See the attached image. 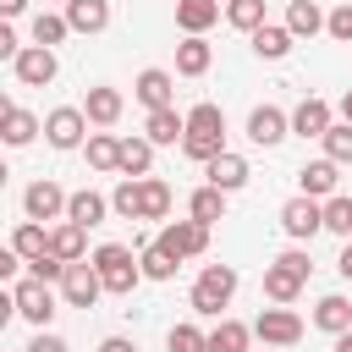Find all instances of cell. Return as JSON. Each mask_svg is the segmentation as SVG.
<instances>
[{
    "label": "cell",
    "mask_w": 352,
    "mask_h": 352,
    "mask_svg": "<svg viewBox=\"0 0 352 352\" xmlns=\"http://www.w3.org/2000/svg\"><path fill=\"white\" fill-rule=\"evenodd\" d=\"M182 154L187 160H198V165H209L214 154H226V116H220V104H192L187 116H182Z\"/></svg>",
    "instance_id": "1"
},
{
    "label": "cell",
    "mask_w": 352,
    "mask_h": 352,
    "mask_svg": "<svg viewBox=\"0 0 352 352\" xmlns=\"http://www.w3.org/2000/svg\"><path fill=\"white\" fill-rule=\"evenodd\" d=\"M94 275H99V286L104 292H116V297H132V286L143 280V270H138V258H132V248H121V242H104V248H94Z\"/></svg>",
    "instance_id": "2"
},
{
    "label": "cell",
    "mask_w": 352,
    "mask_h": 352,
    "mask_svg": "<svg viewBox=\"0 0 352 352\" xmlns=\"http://www.w3.org/2000/svg\"><path fill=\"white\" fill-rule=\"evenodd\" d=\"M231 297H236V270L231 264H204V275L192 280V314L214 319Z\"/></svg>",
    "instance_id": "3"
},
{
    "label": "cell",
    "mask_w": 352,
    "mask_h": 352,
    "mask_svg": "<svg viewBox=\"0 0 352 352\" xmlns=\"http://www.w3.org/2000/svg\"><path fill=\"white\" fill-rule=\"evenodd\" d=\"M154 248H165L176 264H182V258H198V253L209 248V226H198V220H170Z\"/></svg>",
    "instance_id": "4"
},
{
    "label": "cell",
    "mask_w": 352,
    "mask_h": 352,
    "mask_svg": "<svg viewBox=\"0 0 352 352\" xmlns=\"http://www.w3.org/2000/svg\"><path fill=\"white\" fill-rule=\"evenodd\" d=\"M99 292H104V286H99V275H94L88 258H77V264L60 270V297H66V308H94Z\"/></svg>",
    "instance_id": "5"
},
{
    "label": "cell",
    "mask_w": 352,
    "mask_h": 352,
    "mask_svg": "<svg viewBox=\"0 0 352 352\" xmlns=\"http://www.w3.org/2000/svg\"><path fill=\"white\" fill-rule=\"evenodd\" d=\"M11 302H16V314H22L28 324H38V330L55 319V292H50L44 280H33V275H28V280L11 292Z\"/></svg>",
    "instance_id": "6"
},
{
    "label": "cell",
    "mask_w": 352,
    "mask_h": 352,
    "mask_svg": "<svg viewBox=\"0 0 352 352\" xmlns=\"http://www.w3.org/2000/svg\"><path fill=\"white\" fill-rule=\"evenodd\" d=\"M253 336H258L264 346H292V341H302V319H297L292 308H264V314L253 319Z\"/></svg>",
    "instance_id": "7"
},
{
    "label": "cell",
    "mask_w": 352,
    "mask_h": 352,
    "mask_svg": "<svg viewBox=\"0 0 352 352\" xmlns=\"http://www.w3.org/2000/svg\"><path fill=\"white\" fill-rule=\"evenodd\" d=\"M11 66H16V82H28V88H50V82H55V50L22 44Z\"/></svg>",
    "instance_id": "8"
},
{
    "label": "cell",
    "mask_w": 352,
    "mask_h": 352,
    "mask_svg": "<svg viewBox=\"0 0 352 352\" xmlns=\"http://www.w3.org/2000/svg\"><path fill=\"white\" fill-rule=\"evenodd\" d=\"M82 110L77 104H60V110H50L44 116V138H50V148H77L82 143Z\"/></svg>",
    "instance_id": "9"
},
{
    "label": "cell",
    "mask_w": 352,
    "mask_h": 352,
    "mask_svg": "<svg viewBox=\"0 0 352 352\" xmlns=\"http://www.w3.org/2000/svg\"><path fill=\"white\" fill-rule=\"evenodd\" d=\"M132 94H138L148 110H170V99H176V77H170L165 66H148V72H138Z\"/></svg>",
    "instance_id": "10"
},
{
    "label": "cell",
    "mask_w": 352,
    "mask_h": 352,
    "mask_svg": "<svg viewBox=\"0 0 352 352\" xmlns=\"http://www.w3.org/2000/svg\"><path fill=\"white\" fill-rule=\"evenodd\" d=\"M22 214L44 226V220H55V214H66V192H60L55 182H33V187L22 192Z\"/></svg>",
    "instance_id": "11"
},
{
    "label": "cell",
    "mask_w": 352,
    "mask_h": 352,
    "mask_svg": "<svg viewBox=\"0 0 352 352\" xmlns=\"http://www.w3.org/2000/svg\"><path fill=\"white\" fill-rule=\"evenodd\" d=\"M121 104H126L121 88H104V82H99V88H88V99H82V121H94V126H116V121H121Z\"/></svg>",
    "instance_id": "12"
},
{
    "label": "cell",
    "mask_w": 352,
    "mask_h": 352,
    "mask_svg": "<svg viewBox=\"0 0 352 352\" xmlns=\"http://www.w3.org/2000/svg\"><path fill=\"white\" fill-rule=\"evenodd\" d=\"M286 132H297V138H324V132H330V104H324V99H302V104L286 116Z\"/></svg>",
    "instance_id": "13"
},
{
    "label": "cell",
    "mask_w": 352,
    "mask_h": 352,
    "mask_svg": "<svg viewBox=\"0 0 352 352\" xmlns=\"http://www.w3.org/2000/svg\"><path fill=\"white\" fill-rule=\"evenodd\" d=\"M66 28L72 33H104L110 28V0H66Z\"/></svg>",
    "instance_id": "14"
},
{
    "label": "cell",
    "mask_w": 352,
    "mask_h": 352,
    "mask_svg": "<svg viewBox=\"0 0 352 352\" xmlns=\"http://www.w3.org/2000/svg\"><path fill=\"white\" fill-rule=\"evenodd\" d=\"M248 176H253V170H248V160H242V154H231V148L209 160V187H214V192H236Z\"/></svg>",
    "instance_id": "15"
},
{
    "label": "cell",
    "mask_w": 352,
    "mask_h": 352,
    "mask_svg": "<svg viewBox=\"0 0 352 352\" xmlns=\"http://www.w3.org/2000/svg\"><path fill=\"white\" fill-rule=\"evenodd\" d=\"M104 214H110V198H104V192H94V187H82V192H72V198H66V220H72V226H82V231H88V226H99Z\"/></svg>",
    "instance_id": "16"
},
{
    "label": "cell",
    "mask_w": 352,
    "mask_h": 352,
    "mask_svg": "<svg viewBox=\"0 0 352 352\" xmlns=\"http://www.w3.org/2000/svg\"><path fill=\"white\" fill-rule=\"evenodd\" d=\"M280 226H286V236L308 242V236L319 231V198H292V204L280 209Z\"/></svg>",
    "instance_id": "17"
},
{
    "label": "cell",
    "mask_w": 352,
    "mask_h": 352,
    "mask_svg": "<svg viewBox=\"0 0 352 352\" xmlns=\"http://www.w3.org/2000/svg\"><path fill=\"white\" fill-rule=\"evenodd\" d=\"M248 138H253L258 148H275V143L286 138V116H280L275 104H258V110L248 116Z\"/></svg>",
    "instance_id": "18"
},
{
    "label": "cell",
    "mask_w": 352,
    "mask_h": 352,
    "mask_svg": "<svg viewBox=\"0 0 352 352\" xmlns=\"http://www.w3.org/2000/svg\"><path fill=\"white\" fill-rule=\"evenodd\" d=\"M209 60H214V50L204 44V33H187V38L176 44V72H182V77H204Z\"/></svg>",
    "instance_id": "19"
},
{
    "label": "cell",
    "mask_w": 352,
    "mask_h": 352,
    "mask_svg": "<svg viewBox=\"0 0 352 352\" xmlns=\"http://www.w3.org/2000/svg\"><path fill=\"white\" fill-rule=\"evenodd\" d=\"M297 292H302V275L275 258V264L264 270V297H270V302H297Z\"/></svg>",
    "instance_id": "20"
},
{
    "label": "cell",
    "mask_w": 352,
    "mask_h": 352,
    "mask_svg": "<svg viewBox=\"0 0 352 352\" xmlns=\"http://www.w3.org/2000/svg\"><path fill=\"white\" fill-rule=\"evenodd\" d=\"M314 324H319V330H330V336H346V330H352V302H346L341 292L319 297V308H314Z\"/></svg>",
    "instance_id": "21"
},
{
    "label": "cell",
    "mask_w": 352,
    "mask_h": 352,
    "mask_svg": "<svg viewBox=\"0 0 352 352\" xmlns=\"http://www.w3.org/2000/svg\"><path fill=\"white\" fill-rule=\"evenodd\" d=\"M220 22V0H176V28L182 33H204Z\"/></svg>",
    "instance_id": "22"
},
{
    "label": "cell",
    "mask_w": 352,
    "mask_h": 352,
    "mask_svg": "<svg viewBox=\"0 0 352 352\" xmlns=\"http://www.w3.org/2000/svg\"><path fill=\"white\" fill-rule=\"evenodd\" d=\"M148 165H154V143H148V138H121V148H116V170H126V176H148Z\"/></svg>",
    "instance_id": "23"
},
{
    "label": "cell",
    "mask_w": 352,
    "mask_h": 352,
    "mask_svg": "<svg viewBox=\"0 0 352 352\" xmlns=\"http://www.w3.org/2000/svg\"><path fill=\"white\" fill-rule=\"evenodd\" d=\"M11 253H16L22 264L44 258V253H50V231H44L38 220H22V226H16V236H11Z\"/></svg>",
    "instance_id": "24"
},
{
    "label": "cell",
    "mask_w": 352,
    "mask_h": 352,
    "mask_svg": "<svg viewBox=\"0 0 352 352\" xmlns=\"http://www.w3.org/2000/svg\"><path fill=\"white\" fill-rule=\"evenodd\" d=\"M82 248H88V231H82V226H72V220H66V226H55V231H50V258L77 264V258H82Z\"/></svg>",
    "instance_id": "25"
},
{
    "label": "cell",
    "mask_w": 352,
    "mask_h": 352,
    "mask_svg": "<svg viewBox=\"0 0 352 352\" xmlns=\"http://www.w3.org/2000/svg\"><path fill=\"white\" fill-rule=\"evenodd\" d=\"M319 231H336V236L352 242V198H346V192H330V198L319 204Z\"/></svg>",
    "instance_id": "26"
},
{
    "label": "cell",
    "mask_w": 352,
    "mask_h": 352,
    "mask_svg": "<svg viewBox=\"0 0 352 352\" xmlns=\"http://www.w3.org/2000/svg\"><path fill=\"white\" fill-rule=\"evenodd\" d=\"M248 341H253V330H248V324L220 319V324L204 336V352H248Z\"/></svg>",
    "instance_id": "27"
},
{
    "label": "cell",
    "mask_w": 352,
    "mask_h": 352,
    "mask_svg": "<svg viewBox=\"0 0 352 352\" xmlns=\"http://www.w3.org/2000/svg\"><path fill=\"white\" fill-rule=\"evenodd\" d=\"M297 182H302V198H330L341 176H336V165H330V160H314V165H302V170H297Z\"/></svg>",
    "instance_id": "28"
},
{
    "label": "cell",
    "mask_w": 352,
    "mask_h": 352,
    "mask_svg": "<svg viewBox=\"0 0 352 352\" xmlns=\"http://www.w3.org/2000/svg\"><path fill=\"white\" fill-rule=\"evenodd\" d=\"M324 28V11L314 6V0H292V11H286V33L292 38H314Z\"/></svg>",
    "instance_id": "29"
},
{
    "label": "cell",
    "mask_w": 352,
    "mask_h": 352,
    "mask_svg": "<svg viewBox=\"0 0 352 352\" xmlns=\"http://www.w3.org/2000/svg\"><path fill=\"white\" fill-rule=\"evenodd\" d=\"M33 138H38V116H33V110H11L6 126H0V143H6V148H28Z\"/></svg>",
    "instance_id": "30"
},
{
    "label": "cell",
    "mask_w": 352,
    "mask_h": 352,
    "mask_svg": "<svg viewBox=\"0 0 352 352\" xmlns=\"http://www.w3.org/2000/svg\"><path fill=\"white\" fill-rule=\"evenodd\" d=\"M138 187H143V214L138 220H165L170 214V187L160 176H138Z\"/></svg>",
    "instance_id": "31"
},
{
    "label": "cell",
    "mask_w": 352,
    "mask_h": 352,
    "mask_svg": "<svg viewBox=\"0 0 352 352\" xmlns=\"http://www.w3.org/2000/svg\"><path fill=\"white\" fill-rule=\"evenodd\" d=\"M187 214H192L198 226H214V220H226V192H214V187H198V192L187 198Z\"/></svg>",
    "instance_id": "32"
},
{
    "label": "cell",
    "mask_w": 352,
    "mask_h": 352,
    "mask_svg": "<svg viewBox=\"0 0 352 352\" xmlns=\"http://www.w3.org/2000/svg\"><path fill=\"white\" fill-rule=\"evenodd\" d=\"M253 50H258L264 60H280V55H292V33L264 22V28H253Z\"/></svg>",
    "instance_id": "33"
},
{
    "label": "cell",
    "mask_w": 352,
    "mask_h": 352,
    "mask_svg": "<svg viewBox=\"0 0 352 352\" xmlns=\"http://www.w3.org/2000/svg\"><path fill=\"white\" fill-rule=\"evenodd\" d=\"M148 143H182V116H176V104L170 110H148Z\"/></svg>",
    "instance_id": "34"
},
{
    "label": "cell",
    "mask_w": 352,
    "mask_h": 352,
    "mask_svg": "<svg viewBox=\"0 0 352 352\" xmlns=\"http://www.w3.org/2000/svg\"><path fill=\"white\" fill-rule=\"evenodd\" d=\"M66 33H72L66 16H55V11H38V16H33V44H38V50H55Z\"/></svg>",
    "instance_id": "35"
},
{
    "label": "cell",
    "mask_w": 352,
    "mask_h": 352,
    "mask_svg": "<svg viewBox=\"0 0 352 352\" xmlns=\"http://www.w3.org/2000/svg\"><path fill=\"white\" fill-rule=\"evenodd\" d=\"M110 209H116L121 220H138V214H143V187H138V176H126V182L110 192Z\"/></svg>",
    "instance_id": "36"
},
{
    "label": "cell",
    "mask_w": 352,
    "mask_h": 352,
    "mask_svg": "<svg viewBox=\"0 0 352 352\" xmlns=\"http://www.w3.org/2000/svg\"><path fill=\"white\" fill-rule=\"evenodd\" d=\"M226 22L242 28V33L264 28V0H226Z\"/></svg>",
    "instance_id": "37"
},
{
    "label": "cell",
    "mask_w": 352,
    "mask_h": 352,
    "mask_svg": "<svg viewBox=\"0 0 352 352\" xmlns=\"http://www.w3.org/2000/svg\"><path fill=\"white\" fill-rule=\"evenodd\" d=\"M138 270H143L148 280H170V275H176V258H170L165 248H154V242H148V248L138 253Z\"/></svg>",
    "instance_id": "38"
},
{
    "label": "cell",
    "mask_w": 352,
    "mask_h": 352,
    "mask_svg": "<svg viewBox=\"0 0 352 352\" xmlns=\"http://www.w3.org/2000/svg\"><path fill=\"white\" fill-rule=\"evenodd\" d=\"M116 148H121V138L94 132V138H88V165H94V170H116Z\"/></svg>",
    "instance_id": "39"
},
{
    "label": "cell",
    "mask_w": 352,
    "mask_h": 352,
    "mask_svg": "<svg viewBox=\"0 0 352 352\" xmlns=\"http://www.w3.org/2000/svg\"><path fill=\"white\" fill-rule=\"evenodd\" d=\"M324 160H330V165H352V126H336V121H330V132H324Z\"/></svg>",
    "instance_id": "40"
},
{
    "label": "cell",
    "mask_w": 352,
    "mask_h": 352,
    "mask_svg": "<svg viewBox=\"0 0 352 352\" xmlns=\"http://www.w3.org/2000/svg\"><path fill=\"white\" fill-rule=\"evenodd\" d=\"M165 346H170V352H204V330H198V324H170Z\"/></svg>",
    "instance_id": "41"
},
{
    "label": "cell",
    "mask_w": 352,
    "mask_h": 352,
    "mask_svg": "<svg viewBox=\"0 0 352 352\" xmlns=\"http://www.w3.org/2000/svg\"><path fill=\"white\" fill-rule=\"evenodd\" d=\"M324 33H330V38H341V44H352V0H346V6H336V11L324 16Z\"/></svg>",
    "instance_id": "42"
},
{
    "label": "cell",
    "mask_w": 352,
    "mask_h": 352,
    "mask_svg": "<svg viewBox=\"0 0 352 352\" xmlns=\"http://www.w3.org/2000/svg\"><path fill=\"white\" fill-rule=\"evenodd\" d=\"M28 270H33V280H44V286H50V280H60V270H66V264H60V258H50V253H44V258H33V264H28Z\"/></svg>",
    "instance_id": "43"
},
{
    "label": "cell",
    "mask_w": 352,
    "mask_h": 352,
    "mask_svg": "<svg viewBox=\"0 0 352 352\" xmlns=\"http://www.w3.org/2000/svg\"><path fill=\"white\" fill-rule=\"evenodd\" d=\"M28 352H66V341H60L55 330H38V336L28 341Z\"/></svg>",
    "instance_id": "44"
},
{
    "label": "cell",
    "mask_w": 352,
    "mask_h": 352,
    "mask_svg": "<svg viewBox=\"0 0 352 352\" xmlns=\"http://www.w3.org/2000/svg\"><path fill=\"white\" fill-rule=\"evenodd\" d=\"M280 264H292V270H297V275H302V280H308V270H314V264H308V253H302V248H286V253H280Z\"/></svg>",
    "instance_id": "45"
},
{
    "label": "cell",
    "mask_w": 352,
    "mask_h": 352,
    "mask_svg": "<svg viewBox=\"0 0 352 352\" xmlns=\"http://www.w3.org/2000/svg\"><path fill=\"white\" fill-rule=\"evenodd\" d=\"M16 33H11V22H0V60H16Z\"/></svg>",
    "instance_id": "46"
},
{
    "label": "cell",
    "mask_w": 352,
    "mask_h": 352,
    "mask_svg": "<svg viewBox=\"0 0 352 352\" xmlns=\"http://www.w3.org/2000/svg\"><path fill=\"white\" fill-rule=\"evenodd\" d=\"M99 352H138V346H132L126 336H104V341H99Z\"/></svg>",
    "instance_id": "47"
},
{
    "label": "cell",
    "mask_w": 352,
    "mask_h": 352,
    "mask_svg": "<svg viewBox=\"0 0 352 352\" xmlns=\"http://www.w3.org/2000/svg\"><path fill=\"white\" fill-rule=\"evenodd\" d=\"M16 264H22V258H16V253H11V248H0V286H6V280H11V270H16Z\"/></svg>",
    "instance_id": "48"
},
{
    "label": "cell",
    "mask_w": 352,
    "mask_h": 352,
    "mask_svg": "<svg viewBox=\"0 0 352 352\" xmlns=\"http://www.w3.org/2000/svg\"><path fill=\"white\" fill-rule=\"evenodd\" d=\"M28 11V0H0V22H11V16H22Z\"/></svg>",
    "instance_id": "49"
},
{
    "label": "cell",
    "mask_w": 352,
    "mask_h": 352,
    "mask_svg": "<svg viewBox=\"0 0 352 352\" xmlns=\"http://www.w3.org/2000/svg\"><path fill=\"white\" fill-rule=\"evenodd\" d=\"M11 314H16V302H11V292H6V286H0V330H6V324H11Z\"/></svg>",
    "instance_id": "50"
},
{
    "label": "cell",
    "mask_w": 352,
    "mask_h": 352,
    "mask_svg": "<svg viewBox=\"0 0 352 352\" xmlns=\"http://www.w3.org/2000/svg\"><path fill=\"white\" fill-rule=\"evenodd\" d=\"M336 270H341V275H346V280H352V242H346V248H341V258H336Z\"/></svg>",
    "instance_id": "51"
},
{
    "label": "cell",
    "mask_w": 352,
    "mask_h": 352,
    "mask_svg": "<svg viewBox=\"0 0 352 352\" xmlns=\"http://www.w3.org/2000/svg\"><path fill=\"white\" fill-rule=\"evenodd\" d=\"M336 352H352V330H346V336H336Z\"/></svg>",
    "instance_id": "52"
},
{
    "label": "cell",
    "mask_w": 352,
    "mask_h": 352,
    "mask_svg": "<svg viewBox=\"0 0 352 352\" xmlns=\"http://www.w3.org/2000/svg\"><path fill=\"white\" fill-rule=\"evenodd\" d=\"M11 110H16V104H11L6 94H0V126H6V116H11Z\"/></svg>",
    "instance_id": "53"
},
{
    "label": "cell",
    "mask_w": 352,
    "mask_h": 352,
    "mask_svg": "<svg viewBox=\"0 0 352 352\" xmlns=\"http://www.w3.org/2000/svg\"><path fill=\"white\" fill-rule=\"evenodd\" d=\"M341 116H346V126H352V88H346V99H341Z\"/></svg>",
    "instance_id": "54"
},
{
    "label": "cell",
    "mask_w": 352,
    "mask_h": 352,
    "mask_svg": "<svg viewBox=\"0 0 352 352\" xmlns=\"http://www.w3.org/2000/svg\"><path fill=\"white\" fill-rule=\"evenodd\" d=\"M6 176H11V170H6V160H0V187H6Z\"/></svg>",
    "instance_id": "55"
}]
</instances>
